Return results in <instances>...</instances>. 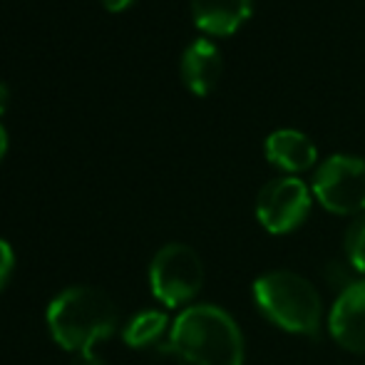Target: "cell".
Returning <instances> with one entry per match:
<instances>
[{
    "mask_svg": "<svg viewBox=\"0 0 365 365\" xmlns=\"http://www.w3.org/2000/svg\"><path fill=\"white\" fill-rule=\"evenodd\" d=\"M73 365H105L100 356H95V353H87V356H77Z\"/></svg>",
    "mask_w": 365,
    "mask_h": 365,
    "instance_id": "16",
    "label": "cell"
},
{
    "mask_svg": "<svg viewBox=\"0 0 365 365\" xmlns=\"http://www.w3.org/2000/svg\"><path fill=\"white\" fill-rule=\"evenodd\" d=\"M132 3H135V0H102V5H105L110 13H122V10H127Z\"/></svg>",
    "mask_w": 365,
    "mask_h": 365,
    "instance_id": "15",
    "label": "cell"
},
{
    "mask_svg": "<svg viewBox=\"0 0 365 365\" xmlns=\"http://www.w3.org/2000/svg\"><path fill=\"white\" fill-rule=\"evenodd\" d=\"M254 301L259 311L281 331L316 336L321 328V296L311 281L293 271H271L256 279Z\"/></svg>",
    "mask_w": 365,
    "mask_h": 365,
    "instance_id": "3",
    "label": "cell"
},
{
    "mask_svg": "<svg viewBox=\"0 0 365 365\" xmlns=\"http://www.w3.org/2000/svg\"><path fill=\"white\" fill-rule=\"evenodd\" d=\"M328 328L338 346L353 353H365V281H356L338 293L328 316Z\"/></svg>",
    "mask_w": 365,
    "mask_h": 365,
    "instance_id": "7",
    "label": "cell"
},
{
    "mask_svg": "<svg viewBox=\"0 0 365 365\" xmlns=\"http://www.w3.org/2000/svg\"><path fill=\"white\" fill-rule=\"evenodd\" d=\"M167 328H169L167 313L142 311L125 326L122 338H125V343L130 348H149V346H154V343L162 341V336L167 333Z\"/></svg>",
    "mask_w": 365,
    "mask_h": 365,
    "instance_id": "11",
    "label": "cell"
},
{
    "mask_svg": "<svg viewBox=\"0 0 365 365\" xmlns=\"http://www.w3.org/2000/svg\"><path fill=\"white\" fill-rule=\"evenodd\" d=\"M311 189L296 177H279L264 184L256 197V219L271 234L296 231L311 214Z\"/></svg>",
    "mask_w": 365,
    "mask_h": 365,
    "instance_id": "6",
    "label": "cell"
},
{
    "mask_svg": "<svg viewBox=\"0 0 365 365\" xmlns=\"http://www.w3.org/2000/svg\"><path fill=\"white\" fill-rule=\"evenodd\" d=\"M149 286L157 301L177 308L194 301L204 286V264L187 244H167L149 264Z\"/></svg>",
    "mask_w": 365,
    "mask_h": 365,
    "instance_id": "4",
    "label": "cell"
},
{
    "mask_svg": "<svg viewBox=\"0 0 365 365\" xmlns=\"http://www.w3.org/2000/svg\"><path fill=\"white\" fill-rule=\"evenodd\" d=\"M15 269V254L10 249V244L5 239H0V291L5 289V284L10 281Z\"/></svg>",
    "mask_w": 365,
    "mask_h": 365,
    "instance_id": "14",
    "label": "cell"
},
{
    "mask_svg": "<svg viewBox=\"0 0 365 365\" xmlns=\"http://www.w3.org/2000/svg\"><path fill=\"white\" fill-rule=\"evenodd\" d=\"M48 328L53 341L75 356L95 353V343L115 333L117 308L105 291L73 286L55 296L48 306Z\"/></svg>",
    "mask_w": 365,
    "mask_h": 365,
    "instance_id": "2",
    "label": "cell"
},
{
    "mask_svg": "<svg viewBox=\"0 0 365 365\" xmlns=\"http://www.w3.org/2000/svg\"><path fill=\"white\" fill-rule=\"evenodd\" d=\"M266 159H269L274 167L284 169V172H306L316 164L318 152L316 145L308 140V135L298 130H276L266 137L264 145Z\"/></svg>",
    "mask_w": 365,
    "mask_h": 365,
    "instance_id": "10",
    "label": "cell"
},
{
    "mask_svg": "<svg viewBox=\"0 0 365 365\" xmlns=\"http://www.w3.org/2000/svg\"><path fill=\"white\" fill-rule=\"evenodd\" d=\"M343 249H346V261L358 271L365 274V214H361L343 236Z\"/></svg>",
    "mask_w": 365,
    "mask_h": 365,
    "instance_id": "12",
    "label": "cell"
},
{
    "mask_svg": "<svg viewBox=\"0 0 365 365\" xmlns=\"http://www.w3.org/2000/svg\"><path fill=\"white\" fill-rule=\"evenodd\" d=\"M167 351L182 365H244V336L219 306L184 308L172 323Z\"/></svg>",
    "mask_w": 365,
    "mask_h": 365,
    "instance_id": "1",
    "label": "cell"
},
{
    "mask_svg": "<svg viewBox=\"0 0 365 365\" xmlns=\"http://www.w3.org/2000/svg\"><path fill=\"white\" fill-rule=\"evenodd\" d=\"M5 152H8V132H5V127L0 125V162H3Z\"/></svg>",
    "mask_w": 365,
    "mask_h": 365,
    "instance_id": "18",
    "label": "cell"
},
{
    "mask_svg": "<svg viewBox=\"0 0 365 365\" xmlns=\"http://www.w3.org/2000/svg\"><path fill=\"white\" fill-rule=\"evenodd\" d=\"M313 197L333 214L365 212V159L333 154L313 174Z\"/></svg>",
    "mask_w": 365,
    "mask_h": 365,
    "instance_id": "5",
    "label": "cell"
},
{
    "mask_svg": "<svg viewBox=\"0 0 365 365\" xmlns=\"http://www.w3.org/2000/svg\"><path fill=\"white\" fill-rule=\"evenodd\" d=\"M8 107H10V90H8V85L0 80V115H3Z\"/></svg>",
    "mask_w": 365,
    "mask_h": 365,
    "instance_id": "17",
    "label": "cell"
},
{
    "mask_svg": "<svg viewBox=\"0 0 365 365\" xmlns=\"http://www.w3.org/2000/svg\"><path fill=\"white\" fill-rule=\"evenodd\" d=\"M353 274H356V269H353L348 261H346V264H341V261H331V264H328V269H326V281L338 293H343L348 286H353L358 281Z\"/></svg>",
    "mask_w": 365,
    "mask_h": 365,
    "instance_id": "13",
    "label": "cell"
},
{
    "mask_svg": "<svg viewBox=\"0 0 365 365\" xmlns=\"http://www.w3.org/2000/svg\"><path fill=\"white\" fill-rule=\"evenodd\" d=\"M179 68H182V80L189 87V92L197 97H207L219 85L224 60L212 40L199 38L187 45Z\"/></svg>",
    "mask_w": 365,
    "mask_h": 365,
    "instance_id": "8",
    "label": "cell"
},
{
    "mask_svg": "<svg viewBox=\"0 0 365 365\" xmlns=\"http://www.w3.org/2000/svg\"><path fill=\"white\" fill-rule=\"evenodd\" d=\"M254 0H192V18L202 33L231 35L249 20Z\"/></svg>",
    "mask_w": 365,
    "mask_h": 365,
    "instance_id": "9",
    "label": "cell"
}]
</instances>
